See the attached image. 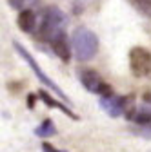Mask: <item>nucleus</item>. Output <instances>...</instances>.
<instances>
[{"label":"nucleus","mask_w":151,"mask_h":152,"mask_svg":"<svg viewBox=\"0 0 151 152\" xmlns=\"http://www.w3.org/2000/svg\"><path fill=\"white\" fill-rule=\"evenodd\" d=\"M71 45L78 62H89L98 53V36L89 27L80 26L71 34Z\"/></svg>","instance_id":"f257e3e1"},{"label":"nucleus","mask_w":151,"mask_h":152,"mask_svg":"<svg viewBox=\"0 0 151 152\" xmlns=\"http://www.w3.org/2000/svg\"><path fill=\"white\" fill-rule=\"evenodd\" d=\"M66 22H67V16L58 7H47L44 11V18H42V24H40V36L44 40L51 42L55 36L64 33Z\"/></svg>","instance_id":"f03ea898"},{"label":"nucleus","mask_w":151,"mask_h":152,"mask_svg":"<svg viewBox=\"0 0 151 152\" xmlns=\"http://www.w3.org/2000/svg\"><path fill=\"white\" fill-rule=\"evenodd\" d=\"M13 45H15L16 53L20 54V56H22V58H24L26 62H27V65L31 67V71L35 72V76H36V78L40 80V83H44L46 87H49L51 91H55V94H56V96H58V98H62L64 102H69V98L66 96V92H64V91H62V89H60V87L56 85V83H55V82H53V80L49 78V76H47V74L44 72V69H42V67H40L38 64H36V60L33 58V54H31V53H29V51H27V49H26V47H24L22 44H18V42H15ZM69 103H71V102H69Z\"/></svg>","instance_id":"7ed1b4c3"},{"label":"nucleus","mask_w":151,"mask_h":152,"mask_svg":"<svg viewBox=\"0 0 151 152\" xmlns=\"http://www.w3.org/2000/svg\"><path fill=\"white\" fill-rule=\"evenodd\" d=\"M129 67L138 78L151 74V53L144 47H133L129 51Z\"/></svg>","instance_id":"20e7f679"},{"label":"nucleus","mask_w":151,"mask_h":152,"mask_svg":"<svg viewBox=\"0 0 151 152\" xmlns=\"http://www.w3.org/2000/svg\"><path fill=\"white\" fill-rule=\"evenodd\" d=\"M49 44H51L53 53L58 56L62 62H69V58H71V49H69V40H67V34L66 33H60L58 36H55Z\"/></svg>","instance_id":"39448f33"},{"label":"nucleus","mask_w":151,"mask_h":152,"mask_svg":"<svg viewBox=\"0 0 151 152\" xmlns=\"http://www.w3.org/2000/svg\"><path fill=\"white\" fill-rule=\"evenodd\" d=\"M78 78H80V83L84 85V89H87L89 92H98V87L102 83V78H100V74L97 71H93V69H82L78 72Z\"/></svg>","instance_id":"423d86ee"},{"label":"nucleus","mask_w":151,"mask_h":152,"mask_svg":"<svg viewBox=\"0 0 151 152\" xmlns=\"http://www.w3.org/2000/svg\"><path fill=\"white\" fill-rule=\"evenodd\" d=\"M16 24H18V27H20V31L33 33L35 27H36V13L33 9L20 11V15H18V18H16Z\"/></svg>","instance_id":"0eeeda50"},{"label":"nucleus","mask_w":151,"mask_h":152,"mask_svg":"<svg viewBox=\"0 0 151 152\" xmlns=\"http://www.w3.org/2000/svg\"><path fill=\"white\" fill-rule=\"evenodd\" d=\"M38 98L47 105V107H51V109H58V110H62L64 114H66V116H69V118H73V120H78V116H77V114H75L71 109H67L66 105H62L60 102H56V100H53L51 96H49V94L46 92V91H38Z\"/></svg>","instance_id":"6e6552de"},{"label":"nucleus","mask_w":151,"mask_h":152,"mask_svg":"<svg viewBox=\"0 0 151 152\" xmlns=\"http://www.w3.org/2000/svg\"><path fill=\"white\" fill-rule=\"evenodd\" d=\"M138 125H147L151 121V102H144L140 109H137V114L133 118Z\"/></svg>","instance_id":"1a4fd4ad"},{"label":"nucleus","mask_w":151,"mask_h":152,"mask_svg":"<svg viewBox=\"0 0 151 152\" xmlns=\"http://www.w3.org/2000/svg\"><path fill=\"white\" fill-rule=\"evenodd\" d=\"M35 134L38 136V138H51L56 134V127L51 120H44L38 127L35 129Z\"/></svg>","instance_id":"9d476101"},{"label":"nucleus","mask_w":151,"mask_h":152,"mask_svg":"<svg viewBox=\"0 0 151 152\" xmlns=\"http://www.w3.org/2000/svg\"><path fill=\"white\" fill-rule=\"evenodd\" d=\"M9 4L18 11H24V9H33L35 6H38V0H9Z\"/></svg>","instance_id":"9b49d317"},{"label":"nucleus","mask_w":151,"mask_h":152,"mask_svg":"<svg viewBox=\"0 0 151 152\" xmlns=\"http://www.w3.org/2000/svg\"><path fill=\"white\" fill-rule=\"evenodd\" d=\"M98 96L100 98H109V96H113V89L109 87V83H106V82H102L100 83V87H98Z\"/></svg>","instance_id":"f8f14e48"},{"label":"nucleus","mask_w":151,"mask_h":152,"mask_svg":"<svg viewBox=\"0 0 151 152\" xmlns=\"http://www.w3.org/2000/svg\"><path fill=\"white\" fill-rule=\"evenodd\" d=\"M137 2L144 11H151V0H137Z\"/></svg>","instance_id":"ddd939ff"},{"label":"nucleus","mask_w":151,"mask_h":152,"mask_svg":"<svg viewBox=\"0 0 151 152\" xmlns=\"http://www.w3.org/2000/svg\"><path fill=\"white\" fill-rule=\"evenodd\" d=\"M42 148H44V152H58L56 148H53L49 143H42Z\"/></svg>","instance_id":"4468645a"},{"label":"nucleus","mask_w":151,"mask_h":152,"mask_svg":"<svg viewBox=\"0 0 151 152\" xmlns=\"http://www.w3.org/2000/svg\"><path fill=\"white\" fill-rule=\"evenodd\" d=\"M33 105H35V94H27V107L33 109Z\"/></svg>","instance_id":"2eb2a0df"},{"label":"nucleus","mask_w":151,"mask_h":152,"mask_svg":"<svg viewBox=\"0 0 151 152\" xmlns=\"http://www.w3.org/2000/svg\"><path fill=\"white\" fill-rule=\"evenodd\" d=\"M58 152H66V150H58Z\"/></svg>","instance_id":"dca6fc26"}]
</instances>
